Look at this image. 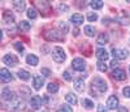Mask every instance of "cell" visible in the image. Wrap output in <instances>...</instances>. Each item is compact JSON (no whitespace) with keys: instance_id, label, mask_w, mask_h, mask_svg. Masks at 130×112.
Masks as SVG:
<instances>
[{"instance_id":"2","label":"cell","mask_w":130,"mask_h":112,"mask_svg":"<svg viewBox=\"0 0 130 112\" xmlns=\"http://www.w3.org/2000/svg\"><path fill=\"white\" fill-rule=\"evenodd\" d=\"M52 59L56 63H64L65 59H67V55H65V51L61 47H55L52 50Z\"/></svg>"},{"instance_id":"42","label":"cell","mask_w":130,"mask_h":112,"mask_svg":"<svg viewBox=\"0 0 130 112\" xmlns=\"http://www.w3.org/2000/svg\"><path fill=\"white\" fill-rule=\"evenodd\" d=\"M56 112H65V111H64V109H62V108H60V109H57V111H56Z\"/></svg>"},{"instance_id":"13","label":"cell","mask_w":130,"mask_h":112,"mask_svg":"<svg viewBox=\"0 0 130 112\" xmlns=\"http://www.w3.org/2000/svg\"><path fill=\"white\" fill-rule=\"evenodd\" d=\"M96 58L99 59V61H105L109 58V53H108L104 48H98L96 50Z\"/></svg>"},{"instance_id":"18","label":"cell","mask_w":130,"mask_h":112,"mask_svg":"<svg viewBox=\"0 0 130 112\" xmlns=\"http://www.w3.org/2000/svg\"><path fill=\"white\" fill-rule=\"evenodd\" d=\"M74 89H75L77 91H79V93L85 91V82H83V80H81V78L75 80V81H74Z\"/></svg>"},{"instance_id":"36","label":"cell","mask_w":130,"mask_h":112,"mask_svg":"<svg viewBox=\"0 0 130 112\" xmlns=\"http://www.w3.org/2000/svg\"><path fill=\"white\" fill-rule=\"evenodd\" d=\"M122 93H124V95H125L126 98H130V87H129V86H127V87H124Z\"/></svg>"},{"instance_id":"6","label":"cell","mask_w":130,"mask_h":112,"mask_svg":"<svg viewBox=\"0 0 130 112\" xmlns=\"http://www.w3.org/2000/svg\"><path fill=\"white\" fill-rule=\"evenodd\" d=\"M3 63L5 65H8V66H16L18 64V59L16 58L14 55H12V53H7L3 58Z\"/></svg>"},{"instance_id":"39","label":"cell","mask_w":130,"mask_h":112,"mask_svg":"<svg viewBox=\"0 0 130 112\" xmlns=\"http://www.w3.org/2000/svg\"><path fill=\"white\" fill-rule=\"evenodd\" d=\"M98 112H108V109L105 108V106L99 104V106H98Z\"/></svg>"},{"instance_id":"31","label":"cell","mask_w":130,"mask_h":112,"mask_svg":"<svg viewBox=\"0 0 130 112\" xmlns=\"http://www.w3.org/2000/svg\"><path fill=\"white\" fill-rule=\"evenodd\" d=\"M87 20H89L90 22H95V21L98 20V15H96V13H92V12H90V13L87 15Z\"/></svg>"},{"instance_id":"3","label":"cell","mask_w":130,"mask_h":112,"mask_svg":"<svg viewBox=\"0 0 130 112\" xmlns=\"http://www.w3.org/2000/svg\"><path fill=\"white\" fill-rule=\"evenodd\" d=\"M2 98H3L4 102H8V103H10V102H13V100L17 99L14 91H12V90H10V89H8V87L3 89V91H2Z\"/></svg>"},{"instance_id":"29","label":"cell","mask_w":130,"mask_h":112,"mask_svg":"<svg viewBox=\"0 0 130 112\" xmlns=\"http://www.w3.org/2000/svg\"><path fill=\"white\" fill-rule=\"evenodd\" d=\"M90 7L92 9H100V8H103V2H100V0H95V2L90 3Z\"/></svg>"},{"instance_id":"8","label":"cell","mask_w":130,"mask_h":112,"mask_svg":"<svg viewBox=\"0 0 130 112\" xmlns=\"http://www.w3.org/2000/svg\"><path fill=\"white\" fill-rule=\"evenodd\" d=\"M8 104H9L8 109H10V111H16V112L22 111V109L25 108L24 102H22V100H20V99H16V100H13V102H10V103H8Z\"/></svg>"},{"instance_id":"25","label":"cell","mask_w":130,"mask_h":112,"mask_svg":"<svg viewBox=\"0 0 130 112\" xmlns=\"http://www.w3.org/2000/svg\"><path fill=\"white\" fill-rule=\"evenodd\" d=\"M26 15H27V17L31 18V20H35V18L38 17V12H37L35 8H29L27 12H26Z\"/></svg>"},{"instance_id":"19","label":"cell","mask_w":130,"mask_h":112,"mask_svg":"<svg viewBox=\"0 0 130 112\" xmlns=\"http://www.w3.org/2000/svg\"><path fill=\"white\" fill-rule=\"evenodd\" d=\"M26 63L29 64V65H32V66H35L38 63H39V59L37 58L35 55H32V53H30V55H27V58H26Z\"/></svg>"},{"instance_id":"35","label":"cell","mask_w":130,"mask_h":112,"mask_svg":"<svg viewBox=\"0 0 130 112\" xmlns=\"http://www.w3.org/2000/svg\"><path fill=\"white\" fill-rule=\"evenodd\" d=\"M117 66H118V60L113 59V60H112V63H111V68H112L113 71H116V69H117Z\"/></svg>"},{"instance_id":"17","label":"cell","mask_w":130,"mask_h":112,"mask_svg":"<svg viewBox=\"0 0 130 112\" xmlns=\"http://www.w3.org/2000/svg\"><path fill=\"white\" fill-rule=\"evenodd\" d=\"M70 21L73 22L74 25H81V24H83V16L82 15H79V13H74L72 17H70Z\"/></svg>"},{"instance_id":"21","label":"cell","mask_w":130,"mask_h":112,"mask_svg":"<svg viewBox=\"0 0 130 112\" xmlns=\"http://www.w3.org/2000/svg\"><path fill=\"white\" fill-rule=\"evenodd\" d=\"M65 99H67V102L68 103H70L72 106H74V104H77V96H75L74 94H72V93H68L67 95H65Z\"/></svg>"},{"instance_id":"9","label":"cell","mask_w":130,"mask_h":112,"mask_svg":"<svg viewBox=\"0 0 130 112\" xmlns=\"http://www.w3.org/2000/svg\"><path fill=\"white\" fill-rule=\"evenodd\" d=\"M46 102V99H43V98H40L39 95H34L31 98V100H30V106H31V108H34V109H38L40 106H43V103Z\"/></svg>"},{"instance_id":"30","label":"cell","mask_w":130,"mask_h":112,"mask_svg":"<svg viewBox=\"0 0 130 112\" xmlns=\"http://www.w3.org/2000/svg\"><path fill=\"white\" fill-rule=\"evenodd\" d=\"M96 66H98V69H99L100 72H107V69H108V66H107V64L104 61H98Z\"/></svg>"},{"instance_id":"38","label":"cell","mask_w":130,"mask_h":112,"mask_svg":"<svg viewBox=\"0 0 130 112\" xmlns=\"http://www.w3.org/2000/svg\"><path fill=\"white\" fill-rule=\"evenodd\" d=\"M65 112H73V108L70 107V106H68V104H62V107H61Z\"/></svg>"},{"instance_id":"34","label":"cell","mask_w":130,"mask_h":112,"mask_svg":"<svg viewBox=\"0 0 130 112\" xmlns=\"http://www.w3.org/2000/svg\"><path fill=\"white\" fill-rule=\"evenodd\" d=\"M40 73H42L43 76H44V77H48V76L51 74V71H50V69H47V68H42Z\"/></svg>"},{"instance_id":"23","label":"cell","mask_w":130,"mask_h":112,"mask_svg":"<svg viewBox=\"0 0 130 112\" xmlns=\"http://www.w3.org/2000/svg\"><path fill=\"white\" fill-rule=\"evenodd\" d=\"M47 90H48V93H51V94H55V93L59 91V85L55 83V82H50V83L47 85Z\"/></svg>"},{"instance_id":"7","label":"cell","mask_w":130,"mask_h":112,"mask_svg":"<svg viewBox=\"0 0 130 112\" xmlns=\"http://www.w3.org/2000/svg\"><path fill=\"white\" fill-rule=\"evenodd\" d=\"M72 66L74 71H78V72H82L85 68H86V61L81 58H77L72 61Z\"/></svg>"},{"instance_id":"33","label":"cell","mask_w":130,"mask_h":112,"mask_svg":"<svg viewBox=\"0 0 130 112\" xmlns=\"http://www.w3.org/2000/svg\"><path fill=\"white\" fill-rule=\"evenodd\" d=\"M14 47H16V50H17L18 52H24V46H22L20 42H16V43H14Z\"/></svg>"},{"instance_id":"11","label":"cell","mask_w":130,"mask_h":112,"mask_svg":"<svg viewBox=\"0 0 130 112\" xmlns=\"http://www.w3.org/2000/svg\"><path fill=\"white\" fill-rule=\"evenodd\" d=\"M107 107L109 108V109H115V108H118V98L112 95L108 98L107 100Z\"/></svg>"},{"instance_id":"24","label":"cell","mask_w":130,"mask_h":112,"mask_svg":"<svg viewBox=\"0 0 130 112\" xmlns=\"http://www.w3.org/2000/svg\"><path fill=\"white\" fill-rule=\"evenodd\" d=\"M18 27H20V30H22V31H29L31 29V25H30V22H27V21H21L18 24Z\"/></svg>"},{"instance_id":"43","label":"cell","mask_w":130,"mask_h":112,"mask_svg":"<svg viewBox=\"0 0 130 112\" xmlns=\"http://www.w3.org/2000/svg\"><path fill=\"white\" fill-rule=\"evenodd\" d=\"M129 73H130V66H129Z\"/></svg>"},{"instance_id":"28","label":"cell","mask_w":130,"mask_h":112,"mask_svg":"<svg viewBox=\"0 0 130 112\" xmlns=\"http://www.w3.org/2000/svg\"><path fill=\"white\" fill-rule=\"evenodd\" d=\"M59 27H60V31L62 33V34H67V33L69 31V25L67 24V22H60V25H59Z\"/></svg>"},{"instance_id":"15","label":"cell","mask_w":130,"mask_h":112,"mask_svg":"<svg viewBox=\"0 0 130 112\" xmlns=\"http://www.w3.org/2000/svg\"><path fill=\"white\" fill-rule=\"evenodd\" d=\"M108 40H109V37H108V34H107V33H102V34H99V37H98L96 43L100 44V46H104V44L108 43Z\"/></svg>"},{"instance_id":"37","label":"cell","mask_w":130,"mask_h":112,"mask_svg":"<svg viewBox=\"0 0 130 112\" xmlns=\"http://www.w3.org/2000/svg\"><path fill=\"white\" fill-rule=\"evenodd\" d=\"M62 77H64L65 81H70V80H72V76L69 74V72H64V73H62Z\"/></svg>"},{"instance_id":"16","label":"cell","mask_w":130,"mask_h":112,"mask_svg":"<svg viewBox=\"0 0 130 112\" xmlns=\"http://www.w3.org/2000/svg\"><path fill=\"white\" fill-rule=\"evenodd\" d=\"M3 20L5 24H13L14 22V16L12 15V12H9V10H5L3 13Z\"/></svg>"},{"instance_id":"14","label":"cell","mask_w":130,"mask_h":112,"mask_svg":"<svg viewBox=\"0 0 130 112\" xmlns=\"http://www.w3.org/2000/svg\"><path fill=\"white\" fill-rule=\"evenodd\" d=\"M112 76H113L115 80H117V81H124L125 78H126L125 71H122V69H116V71H113Z\"/></svg>"},{"instance_id":"26","label":"cell","mask_w":130,"mask_h":112,"mask_svg":"<svg viewBox=\"0 0 130 112\" xmlns=\"http://www.w3.org/2000/svg\"><path fill=\"white\" fill-rule=\"evenodd\" d=\"M85 33H86V35H87V37H94V34H95V27L91 26V25H86V26H85Z\"/></svg>"},{"instance_id":"27","label":"cell","mask_w":130,"mask_h":112,"mask_svg":"<svg viewBox=\"0 0 130 112\" xmlns=\"http://www.w3.org/2000/svg\"><path fill=\"white\" fill-rule=\"evenodd\" d=\"M82 106L85 107V108H87V109H91V108H94V103L91 102L90 99H82Z\"/></svg>"},{"instance_id":"12","label":"cell","mask_w":130,"mask_h":112,"mask_svg":"<svg viewBox=\"0 0 130 112\" xmlns=\"http://www.w3.org/2000/svg\"><path fill=\"white\" fill-rule=\"evenodd\" d=\"M0 80H2L3 82H9L10 80H12V74H10V72L7 68L0 69Z\"/></svg>"},{"instance_id":"40","label":"cell","mask_w":130,"mask_h":112,"mask_svg":"<svg viewBox=\"0 0 130 112\" xmlns=\"http://www.w3.org/2000/svg\"><path fill=\"white\" fill-rule=\"evenodd\" d=\"M117 112H129V111H127L126 107L122 106V107H118V108H117Z\"/></svg>"},{"instance_id":"10","label":"cell","mask_w":130,"mask_h":112,"mask_svg":"<svg viewBox=\"0 0 130 112\" xmlns=\"http://www.w3.org/2000/svg\"><path fill=\"white\" fill-rule=\"evenodd\" d=\"M43 85H44V78H43L42 76L35 74L34 77H32V87H34L35 90H40V89L43 87Z\"/></svg>"},{"instance_id":"32","label":"cell","mask_w":130,"mask_h":112,"mask_svg":"<svg viewBox=\"0 0 130 112\" xmlns=\"http://www.w3.org/2000/svg\"><path fill=\"white\" fill-rule=\"evenodd\" d=\"M59 10H60V12H68V10H69V7L67 5V4H59Z\"/></svg>"},{"instance_id":"41","label":"cell","mask_w":130,"mask_h":112,"mask_svg":"<svg viewBox=\"0 0 130 112\" xmlns=\"http://www.w3.org/2000/svg\"><path fill=\"white\" fill-rule=\"evenodd\" d=\"M78 34H79V30H78V29H75V30H74V35H75V37H77Z\"/></svg>"},{"instance_id":"4","label":"cell","mask_w":130,"mask_h":112,"mask_svg":"<svg viewBox=\"0 0 130 112\" xmlns=\"http://www.w3.org/2000/svg\"><path fill=\"white\" fill-rule=\"evenodd\" d=\"M112 55H113V58L116 60H125L127 59V50L126 48H113L112 50Z\"/></svg>"},{"instance_id":"1","label":"cell","mask_w":130,"mask_h":112,"mask_svg":"<svg viewBox=\"0 0 130 112\" xmlns=\"http://www.w3.org/2000/svg\"><path fill=\"white\" fill-rule=\"evenodd\" d=\"M98 90V93H105L107 91V89H108V86H107V82L103 80V78H100V77H96V78H94L92 80V90Z\"/></svg>"},{"instance_id":"22","label":"cell","mask_w":130,"mask_h":112,"mask_svg":"<svg viewBox=\"0 0 130 112\" xmlns=\"http://www.w3.org/2000/svg\"><path fill=\"white\" fill-rule=\"evenodd\" d=\"M13 8L17 10V12H22V10L25 9V2L16 0V2H13Z\"/></svg>"},{"instance_id":"20","label":"cell","mask_w":130,"mask_h":112,"mask_svg":"<svg viewBox=\"0 0 130 112\" xmlns=\"http://www.w3.org/2000/svg\"><path fill=\"white\" fill-rule=\"evenodd\" d=\"M17 76H18L20 80H22V81H27L29 78H30V73L27 71H25V69H20L18 73H17Z\"/></svg>"},{"instance_id":"5","label":"cell","mask_w":130,"mask_h":112,"mask_svg":"<svg viewBox=\"0 0 130 112\" xmlns=\"http://www.w3.org/2000/svg\"><path fill=\"white\" fill-rule=\"evenodd\" d=\"M44 37L47 40H61L62 39V33L57 31V30H48L47 33H44Z\"/></svg>"}]
</instances>
